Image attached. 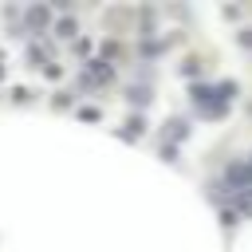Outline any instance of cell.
Segmentation results:
<instances>
[{
  "label": "cell",
  "mask_w": 252,
  "mask_h": 252,
  "mask_svg": "<svg viewBox=\"0 0 252 252\" xmlns=\"http://www.w3.org/2000/svg\"><path fill=\"white\" fill-rule=\"evenodd\" d=\"M126 94H130V102H134V106H146V102H150V91H146V87H130Z\"/></svg>",
  "instance_id": "obj_3"
},
{
  "label": "cell",
  "mask_w": 252,
  "mask_h": 252,
  "mask_svg": "<svg viewBox=\"0 0 252 252\" xmlns=\"http://www.w3.org/2000/svg\"><path fill=\"white\" fill-rule=\"evenodd\" d=\"M224 181H228V185H252V169H248V161H232V165L224 169Z\"/></svg>",
  "instance_id": "obj_2"
},
{
  "label": "cell",
  "mask_w": 252,
  "mask_h": 252,
  "mask_svg": "<svg viewBox=\"0 0 252 252\" xmlns=\"http://www.w3.org/2000/svg\"><path fill=\"white\" fill-rule=\"evenodd\" d=\"M240 213H252V193H240Z\"/></svg>",
  "instance_id": "obj_7"
},
{
  "label": "cell",
  "mask_w": 252,
  "mask_h": 252,
  "mask_svg": "<svg viewBox=\"0 0 252 252\" xmlns=\"http://www.w3.org/2000/svg\"><path fill=\"white\" fill-rule=\"evenodd\" d=\"M248 169H252V158H248Z\"/></svg>",
  "instance_id": "obj_9"
},
{
  "label": "cell",
  "mask_w": 252,
  "mask_h": 252,
  "mask_svg": "<svg viewBox=\"0 0 252 252\" xmlns=\"http://www.w3.org/2000/svg\"><path fill=\"white\" fill-rule=\"evenodd\" d=\"M240 43H244V47H252V28H248V32H240Z\"/></svg>",
  "instance_id": "obj_8"
},
{
  "label": "cell",
  "mask_w": 252,
  "mask_h": 252,
  "mask_svg": "<svg viewBox=\"0 0 252 252\" xmlns=\"http://www.w3.org/2000/svg\"><path fill=\"white\" fill-rule=\"evenodd\" d=\"M193 94V106L205 114V118H224V110H228V102L217 94V91H209V87H193L189 91Z\"/></svg>",
  "instance_id": "obj_1"
},
{
  "label": "cell",
  "mask_w": 252,
  "mask_h": 252,
  "mask_svg": "<svg viewBox=\"0 0 252 252\" xmlns=\"http://www.w3.org/2000/svg\"><path fill=\"white\" fill-rule=\"evenodd\" d=\"M165 126H169V130H165L169 138H185V122H181V118H169Z\"/></svg>",
  "instance_id": "obj_5"
},
{
  "label": "cell",
  "mask_w": 252,
  "mask_h": 252,
  "mask_svg": "<svg viewBox=\"0 0 252 252\" xmlns=\"http://www.w3.org/2000/svg\"><path fill=\"white\" fill-rule=\"evenodd\" d=\"M126 126H130V130H122V134H130V138H138V134L146 130V122H142V114H134V118H130Z\"/></svg>",
  "instance_id": "obj_4"
},
{
  "label": "cell",
  "mask_w": 252,
  "mask_h": 252,
  "mask_svg": "<svg viewBox=\"0 0 252 252\" xmlns=\"http://www.w3.org/2000/svg\"><path fill=\"white\" fill-rule=\"evenodd\" d=\"M28 20H32V24H47V12H43V8H32Z\"/></svg>",
  "instance_id": "obj_6"
}]
</instances>
